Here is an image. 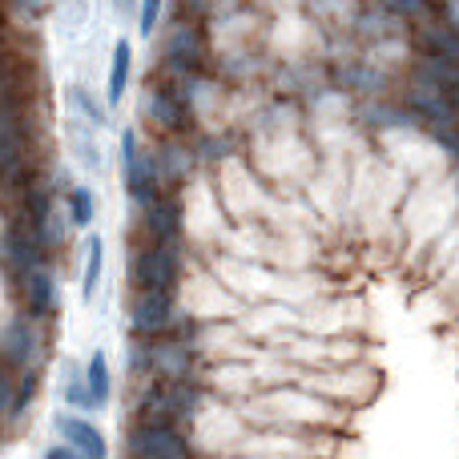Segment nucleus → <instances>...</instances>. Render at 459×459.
<instances>
[{
    "mask_svg": "<svg viewBox=\"0 0 459 459\" xmlns=\"http://www.w3.org/2000/svg\"><path fill=\"white\" fill-rule=\"evenodd\" d=\"M121 186L137 210L161 198V169L158 153H150L137 137V129H121Z\"/></svg>",
    "mask_w": 459,
    "mask_h": 459,
    "instance_id": "f257e3e1",
    "label": "nucleus"
},
{
    "mask_svg": "<svg viewBox=\"0 0 459 459\" xmlns=\"http://www.w3.org/2000/svg\"><path fill=\"white\" fill-rule=\"evenodd\" d=\"M0 359H4L16 375L37 371L40 359H45V323L24 315L21 307L8 310V315L0 318Z\"/></svg>",
    "mask_w": 459,
    "mask_h": 459,
    "instance_id": "f03ea898",
    "label": "nucleus"
},
{
    "mask_svg": "<svg viewBox=\"0 0 459 459\" xmlns=\"http://www.w3.org/2000/svg\"><path fill=\"white\" fill-rule=\"evenodd\" d=\"M40 262H48V250L37 242V234L29 230L24 218L8 214L4 222H0V278L8 282V290H13L29 270H37Z\"/></svg>",
    "mask_w": 459,
    "mask_h": 459,
    "instance_id": "7ed1b4c3",
    "label": "nucleus"
},
{
    "mask_svg": "<svg viewBox=\"0 0 459 459\" xmlns=\"http://www.w3.org/2000/svg\"><path fill=\"white\" fill-rule=\"evenodd\" d=\"M182 282V246L142 242L129 254V286L134 290H169Z\"/></svg>",
    "mask_w": 459,
    "mask_h": 459,
    "instance_id": "20e7f679",
    "label": "nucleus"
},
{
    "mask_svg": "<svg viewBox=\"0 0 459 459\" xmlns=\"http://www.w3.org/2000/svg\"><path fill=\"white\" fill-rule=\"evenodd\" d=\"M129 459H190V444H186L178 423H145L137 420L126 436Z\"/></svg>",
    "mask_w": 459,
    "mask_h": 459,
    "instance_id": "39448f33",
    "label": "nucleus"
},
{
    "mask_svg": "<svg viewBox=\"0 0 459 459\" xmlns=\"http://www.w3.org/2000/svg\"><path fill=\"white\" fill-rule=\"evenodd\" d=\"M13 294H16V302H21L24 315L40 318V323L56 318V310H61V274H56L53 258L40 262L37 270H29V274L13 286Z\"/></svg>",
    "mask_w": 459,
    "mask_h": 459,
    "instance_id": "423d86ee",
    "label": "nucleus"
},
{
    "mask_svg": "<svg viewBox=\"0 0 459 459\" xmlns=\"http://www.w3.org/2000/svg\"><path fill=\"white\" fill-rule=\"evenodd\" d=\"M178 323V307L169 290H134L129 299V331L137 339H161Z\"/></svg>",
    "mask_w": 459,
    "mask_h": 459,
    "instance_id": "0eeeda50",
    "label": "nucleus"
},
{
    "mask_svg": "<svg viewBox=\"0 0 459 459\" xmlns=\"http://www.w3.org/2000/svg\"><path fill=\"white\" fill-rule=\"evenodd\" d=\"M142 109L150 117V126H158L161 134H182L190 126V101L182 97L178 81H158L153 89H145Z\"/></svg>",
    "mask_w": 459,
    "mask_h": 459,
    "instance_id": "6e6552de",
    "label": "nucleus"
},
{
    "mask_svg": "<svg viewBox=\"0 0 459 459\" xmlns=\"http://www.w3.org/2000/svg\"><path fill=\"white\" fill-rule=\"evenodd\" d=\"M202 56H206V40H202L198 24L194 21H174L166 32V69L174 81L194 77L202 69Z\"/></svg>",
    "mask_w": 459,
    "mask_h": 459,
    "instance_id": "1a4fd4ad",
    "label": "nucleus"
},
{
    "mask_svg": "<svg viewBox=\"0 0 459 459\" xmlns=\"http://www.w3.org/2000/svg\"><path fill=\"white\" fill-rule=\"evenodd\" d=\"M56 436H61V444H69L81 459H109V439H105V431L77 411L56 415Z\"/></svg>",
    "mask_w": 459,
    "mask_h": 459,
    "instance_id": "9d476101",
    "label": "nucleus"
},
{
    "mask_svg": "<svg viewBox=\"0 0 459 459\" xmlns=\"http://www.w3.org/2000/svg\"><path fill=\"white\" fill-rule=\"evenodd\" d=\"M142 234L145 242L182 246V206L174 198H166V194L158 202H150V206H142Z\"/></svg>",
    "mask_w": 459,
    "mask_h": 459,
    "instance_id": "9b49d317",
    "label": "nucleus"
},
{
    "mask_svg": "<svg viewBox=\"0 0 459 459\" xmlns=\"http://www.w3.org/2000/svg\"><path fill=\"white\" fill-rule=\"evenodd\" d=\"M129 77H134V45L121 37L109 53V69H105V105H109V109H117V105L126 101Z\"/></svg>",
    "mask_w": 459,
    "mask_h": 459,
    "instance_id": "f8f14e48",
    "label": "nucleus"
},
{
    "mask_svg": "<svg viewBox=\"0 0 459 459\" xmlns=\"http://www.w3.org/2000/svg\"><path fill=\"white\" fill-rule=\"evenodd\" d=\"M415 81H420V85L439 89V93H452V89H459V61L423 53L420 61H415Z\"/></svg>",
    "mask_w": 459,
    "mask_h": 459,
    "instance_id": "ddd939ff",
    "label": "nucleus"
},
{
    "mask_svg": "<svg viewBox=\"0 0 459 459\" xmlns=\"http://www.w3.org/2000/svg\"><path fill=\"white\" fill-rule=\"evenodd\" d=\"M81 375H85V387H89V395H93L97 411H101V407H109V399H113V367H109V355H105V351H93V355H89V363L81 367Z\"/></svg>",
    "mask_w": 459,
    "mask_h": 459,
    "instance_id": "4468645a",
    "label": "nucleus"
},
{
    "mask_svg": "<svg viewBox=\"0 0 459 459\" xmlns=\"http://www.w3.org/2000/svg\"><path fill=\"white\" fill-rule=\"evenodd\" d=\"M420 48L431 56H447V61H459V32L452 24H439L436 16H428V24L420 29Z\"/></svg>",
    "mask_w": 459,
    "mask_h": 459,
    "instance_id": "2eb2a0df",
    "label": "nucleus"
},
{
    "mask_svg": "<svg viewBox=\"0 0 459 459\" xmlns=\"http://www.w3.org/2000/svg\"><path fill=\"white\" fill-rule=\"evenodd\" d=\"M407 105H411L415 113H423V117L439 121V126H447V121L455 117L447 93H439V89H431V85H420V81H415V89L407 93Z\"/></svg>",
    "mask_w": 459,
    "mask_h": 459,
    "instance_id": "dca6fc26",
    "label": "nucleus"
},
{
    "mask_svg": "<svg viewBox=\"0 0 459 459\" xmlns=\"http://www.w3.org/2000/svg\"><path fill=\"white\" fill-rule=\"evenodd\" d=\"M65 105H69V117L85 121V126H93V129H101L105 121H109V113H105V105L97 101V97L89 93L85 85H69V89H65Z\"/></svg>",
    "mask_w": 459,
    "mask_h": 459,
    "instance_id": "f3484780",
    "label": "nucleus"
},
{
    "mask_svg": "<svg viewBox=\"0 0 459 459\" xmlns=\"http://www.w3.org/2000/svg\"><path fill=\"white\" fill-rule=\"evenodd\" d=\"M105 278V238L101 234H89L85 238V270H81V299H93L97 286Z\"/></svg>",
    "mask_w": 459,
    "mask_h": 459,
    "instance_id": "a211bd4d",
    "label": "nucleus"
},
{
    "mask_svg": "<svg viewBox=\"0 0 459 459\" xmlns=\"http://www.w3.org/2000/svg\"><path fill=\"white\" fill-rule=\"evenodd\" d=\"M65 214L73 230H89L97 222V194L89 186H69L65 190Z\"/></svg>",
    "mask_w": 459,
    "mask_h": 459,
    "instance_id": "6ab92c4d",
    "label": "nucleus"
},
{
    "mask_svg": "<svg viewBox=\"0 0 459 459\" xmlns=\"http://www.w3.org/2000/svg\"><path fill=\"white\" fill-rule=\"evenodd\" d=\"M61 399H65V407H69V411H77V415H89V411H97L93 395H89V387H85V375H81V367H77V363H69V367H65Z\"/></svg>",
    "mask_w": 459,
    "mask_h": 459,
    "instance_id": "aec40b11",
    "label": "nucleus"
},
{
    "mask_svg": "<svg viewBox=\"0 0 459 459\" xmlns=\"http://www.w3.org/2000/svg\"><path fill=\"white\" fill-rule=\"evenodd\" d=\"M161 8H166V0H137L134 21H137V37H142V40H150L153 32H158V24H161Z\"/></svg>",
    "mask_w": 459,
    "mask_h": 459,
    "instance_id": "412c9836",
    "label": "nucleus"
},
{
    "mask_svg": "<svg viewBox=\"0 0 459 459\" xmlns=\"http://www.w3.org/2000/svg\"><path fill=\"white\" fill-rule=\"evenodd\" d=\"M89 21V0H56V24H61L65 32H77L81 24Z\"/></svg>",
    "mask_w": 459,
    "mask_h": 459,
    "instance_id": "4be33fe9",
    "label": "nucleus"
},
{
    "mask_svg": "<svg viewBox=\"0 0 459 459\" xmlns=\"http://www.w3.org/2000/svg\"><path fill=\"white\" fill-rule=\"evenodd\" d=\"M13 407H16V371L0 359V423H13Z\"/></svg>",
    "mask_w": 459,
    "mask_h": 459,
    "instance_id": "5701e85b",
    "label": "nucleus"
},
{
    "mask_svg": "<svg viewBox=\"0 0 459 459\" xmlns=\"http://www.w3.org/2000/svg\"><path fill=\"white\" fill-rule=\"evenodd\" d=\"M8 16H24V21H32V16H40L48 8V0H8Z\"/></svg>",
    "mask_w": 459,
    "mask_h": 459,
    "instance_id": "b1692460",
    "label": "nucleus"
},
{
    "mask_svg": "<svg viewBox=\"0 0 459 459\" xmlns=\"http://www.w3.org/2000/svg\"><path fill=\"white\" fill-rule=\"evenodd\" d=\"M399 16H431V4L428 0H387Z\"/></svg>",
    "mask_w": 459,
    "mask_h": 459,
    "instance_id": "393cba45",
    "label": "nucleus"
},
{
    "mask_svg": "<svg viewBox=\"0 0 459 459\" xmlns=\"http://www.w3.org/2000/svg\"><path fill=\"white\" fill-rule=\"evenodd\" d=\"M40 459H81V455L73 452L69 444H53V447H45V455H40Z\"/></svg>",
    "mask_w": 459,
    "mask_h": 459,
    "instance_id": "a878e982",
    "label": "nucleus"
},
{
    "mask_svg": "<svg viewBox=\"0 0 459 459\" xmlns=\"http://www.w3.org/2000/svg\"><path fill=\"white\" fill-rule=\"evenodd\" d=\"M4 40H13V16H8L4 0H0V45H4Z\"/></svg>",
    "mask_w": 459,
    "mask_h": 459,
    "instance_id": "bb28decb",
    "label": "nucleus"
},
{
    "mask_svg": "<svg viewBox=\"0 0 459 459\" xmlns=\"http://www.w3.org/2000/svg\"><path fill=\"white\" fill-rule=\"evenodd\" d=\"M113 8H117V13H134L137 0H113Z\"/></svg>",
    "mask_w": 459,
    "mask_h": 459,
    "instance_id": "cd10ccee",
    "label": "nucleus"
},
{
    "mask_svg": "<svg viewBox=\"0 0 459 459\" xmlns=\"http://www.w3.org/2000/svg\"><path fill=\"white\" fill-rule=\"evenodd\" d=\"M447 101H452V113L459 117V89H452V93H447Z\"/></svg>",
    "mask_w": 459,
    "mask_h": 459,
    "instance_id": "c85d7f7f",
    "label": "nucleus"
},
{
    "mask_svg": "<svg viewBox=\"0 0 459 459\" xmlns=\"http://www.w3.org/2000/svg\"><path fill=\"white\" fill-rule=\"evenodd\" d=\"M452 29H455V32H459V13H455V24H452Z\"/></svg>",
    "mask_w": 459,
    "mask_h": 459,
    "instance_id": "c756f323",
    "label": "nucleus"
}]
</instances>
